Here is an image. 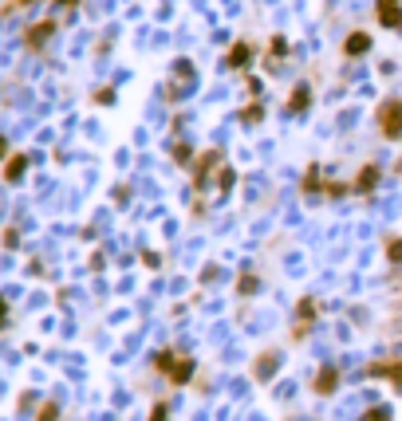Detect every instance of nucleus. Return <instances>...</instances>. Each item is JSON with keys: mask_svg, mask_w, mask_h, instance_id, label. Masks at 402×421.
I'll use <instances>...</instances> for the list:
<instances>
[{"mask_svg": "<svg viewBox=\"0 0 402 421\" xmlns=\"http://www.w3.org/2000/svg\"><path fill=\"white\" fill-rule=\"evenodd\" d=\"M379 127H383L386 138H402V99L383 102V110H379Z\"/></svg>", "mask_w": 402, "mask_h": 421, "instance_id": "1", "label": "nucleus"}, {"mask_svg": "<svg viewBox=\"0 0 402 421\" xmlns=\"http://www.w3.org/2000/svg\"><path fill=\"white\" fill-rule=\"evenodd\" d=\"M55 32V24L52 20H43V24H36V28H28V48H40L43 40H48V36Z\"/></svg>", "mask_w": 402, "mask_h": 421, "instance_id": "2", "label": "nucleus"}, {"mask_svg": "<svg viewBox=\"0 0 402 421\" xmlns=\"http://www.w3.org/2000/svg\"><path fill=\"white\" fill-rule=\"evenodd\" d=\"M379 16H383L386 28H398V0H379Z\"/></svg>", "mask_w": 402, "mask_h": 421, "instance_id": "3", "label": "nucleus"}, {"mask_svg": "<svg viewBox=\"0 0 402 421\" xmlns=\"http://www.w3.org/2000/svg\"><path fill=\"white\" fill-rule=\"evenodd\" d=\"M24 166H28L24 158H9V161H4V177H9V181H16V177L24 174Z\"/></svg>", "mask_w": 402, "mask_h": 421, "instance_id": "4", "label": "nucleus"}, {"mask_svg": "<svg viewBox=\"0 0 402 421\" xmlns=\"http://www.w3.org/2000/svg\"><path fill=\"white\" fill-rule=\"evenodd\" d=\"M347 51H351V55H363V51H367V36H363V32H355V36L347 40Z\"/></svg>", "mask_w": 402, "mask_h": 421, "instance_id": "5", "label": "nucleus"}, {"mask_svg": "<svg viewBox=\"0 0 402 421\" xmlns=\"http://www.w3.org/2000/svg\"><path fill=\"white\" fill-rule=\"evenodd\" d=\"M248 55H253V48H245V43H237V48H233V63H245Z\"/></svg>", "mask_w": 402, "mask_h": 421, "instance_id": "6", "label": "nucleus"}, {"mask_svg": "<svg viewBox=\"0 0 402 421\" xmlns=\"http://www.w3.org/2000/svg\"><path fill=\"white\" fill-rule=\"evenodd\" d=\"M36 421H55V405H43V410H40V417H36Z\"/></svg>", "mask_w": 402, "mask_h": 421, "instance_id": "7", "label": "nucleus"}, {"mask_svg": "<svg viewBox=\"0 0 402 421\" xmlns=\"http://www.w3.org/2000/svg\"><path fill=\"white\" fill-rule=\"evenodd\" d=\"M4 315H9V307H4V299H0V327H4Z\"/></svg>", "mask_w": 402, "mask_h": 421, "instance_id": "8", "label": "nucleus"}, {"mask_svg": "<svg viewBox=\"0 0 402 421\" xmlns=\"http://www.w3.org/2000/svg\"><path fill=\"white\" fill-rule=\"evenodd\" d=\"M0 158H4V138H0Z\"/></svg>", "mask_w": 402, "mask_h": 421, "instance_id": "9", "label": "nucleus"}, {"mask_svg": "<svg viewBox=\"0 0 402 421\" xmlns=\"http://www.w3.org/2000/svg\"><path fill=\"white\" fill-rule=\"evenodd\" d=\"M60 4H75V0H60Z\"/></svg>", "mask_w": 402, "mask_h": 421, "instance_id": "10", "label": "nucleus"}]
</instances>
